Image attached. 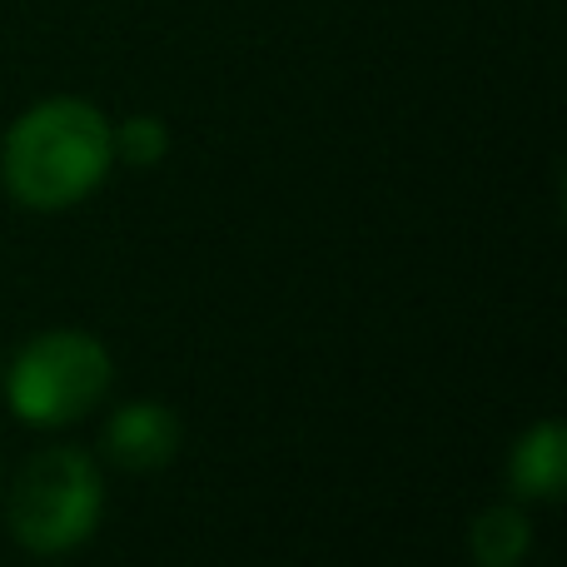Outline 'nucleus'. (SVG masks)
I'll return each instance as SVG.
<instances>
[{"mask_svg":"<svg viewBox=\"0 0 567 567\" xmlns=\"http://www.w3.org/2000/svg\"><path fill=\"white\" fill-rule=\"evenodd\" d=\"M110 140H115V155L130 159V165H159L169 155V130L155 115L125 120L120 130H110Z\"/></svg>","mask_w":567,"mask_h":567,"instance_id":"obj_7","label":"nucleus"},{"mask_svg":"<svg viewBox=\"0 0 567 567\" xmlns=\"http://www.w3.org/2000/svg\"><path fill=\"white\" fill-rule=\"evenodd\" d=\"M563 483H567V439L563 423L548 419L518 439V449L508 458V488L533 503H558Z\"/></svg>","mask_w":567,"mask_h":567,"instance_id":"obj_5","label":"nucleus"},{"mask_svg":"<svg viewBox=\"0 0 567 567\" xmlns=\"http://www.w3.org/2000/svg\"><path fill=\"white\" fill-rule=\"evenodd\" d=\"M468 548H473V563L478 567H518L533 548V523L523 508L513 503H498V508H483L473 518V533H468Z\"/></svg>","mask_w":567,"mask_h":567,"instance_id":"obj_6","label":"nucleus"},{"mask_svg":"<svg viewBox=\"0 0 567 567\" xmlns=\"http://www.w3.org/2000/svg\"><path fill=\"white\" fill-rule=\"evenodd\" d=\"M115 363L85 329L35 333L10 363V409L35 429H65L105 399Z\"/></svg>","mask_w":567,"mask_h":567,"instance_id":"obj_2","label":"nucleus"},{"mask_svg":"<svg viewBox=\"0 0 567 567\" xmlns=\"http://www.w3.org/2000/svg\"><path fill=\"white\" fill-rule=\"evenodd\" d=\"M105 483L75 449L35 453L10 483V533L30 553H70L100 528Z\"/></svg>","mask_w":567,"mask_h":567,"instance_id":"obj_3","label":"nucleus"},{"mask_svg":"<svg viewBox=\"0 0 567 567\" xmlns=\"http://www.w3.org/2000/svg\"><path fill=\"white\" fill-rule=\"evenodd\" d=\"M115 140L90 100H45L10 125L0 150V179L25 209H65L95 195L110 175Z\"/></svg>","mask_w":567,"mask_h":567,"instance_id":"obj_1","label":"nucleus"},{"mask_svg":"<svg viewBox=\"0 0 567 567\" xmlns=\"http://www.w3.org/2000/svg\"><path fill=\"white\" fill-rule=\"evenodd\" d=\"M179 419L165 403H125L105 429V453L130 473H155L175 458Z\"/></svg>","mask_w":567,"mask_h":567,"instance_id":"obj_4","label":"nucleus"}]
</instances>
